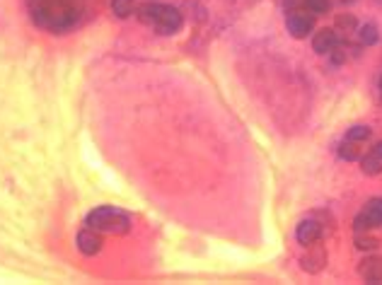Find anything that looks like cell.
Masks as SVG:
<instances>
[{
    "label": "cell",
    "instance_id": "1",
    "mask_svg": "<svg viewBox=\"0 0 382 285\" xmlns=\"http://www.w3.org/2000/svg\"><path fill=\"white\" fill-rule=\"evenodd\" d=\"M135 15H138V20L143 24L155 27L160 34H165V36L177 34V31L182 29V24H184L179 10L172 8V5H165V3H150V0L148 3H140L138 10H135Z\"/></svg>",
    "mask_w": 382,
    "mask_h": 285
},
{
    "label": "cell",
    "instance_id": "2",
    "mask_svg": "<svg viewBox=\"0 0 382 285\" xmlns=\"http://www.w3.org/2000/svg\"><path fill=\"white\" fill-rule=\"evenodd\" d=\"M85 225L97 232H109V235H126L131 230V218L124 210L114 208V205H99L90 210L85 218Z\"/></svg>",
    "mask_w": 382,
    "mask_h": 285
},
{
    "label": "cell",
    "instance_id": "3",
    "mask_svg": "<svg viewBox=\"0 0 382 285\" xmlns=\"http://www.w3.org/2000/svg\"><path fill=\"white\" fill-rule=\"evenodd\" d=\"M375 228H382V196L370 198L353 220L355 232H370Z\"/></svg>",
    "mask_w": 382,
    "mask_h": 285
},
{
    "label": "cell",
    "instance_id": "4",
    "mask_svg": "<svg viewBox=\"0 0 382 285\" xmlns=\"http://www.w3.org/2000/svg\"><path fill=\"white\" fill-rule=\"evenodd\" d=\"M286 24H288V31H291L295 39H305V36L315 29V17L307 15L302 8H297V10H291V13H288Z\"/></svg>",
    "mask_w": 382,
    "mask_h": 285
},
{
    "label": "cell",
    "instance_id": "5",
    "mask_svg": "<svg viewBox=\"0 0 382 285\" xmlns=\"http://www.w3.org/2000/svg\"><path fill=\"white\" fill-rule=\"evenodd\" d=\"M75 244H78V249H80V254H85V256H95L102 251V247H104V240H102V235H99L97 230H82V232H78V237H75Z\"/></svg>",
    "mask_w": 382,
    "mask_h": 285
},
{
    "label": "cell",
    "instance_id": "6",
    "mask_svg": "<svg viewBox=\"0 0 382 285\" xmlns=\"http://www.w3.org/2000/svg\"><path fill=\"white\" fill-rule=\"evenodd\" d=\"M339 44H341V41H339V34L334 29H327V27L319 29L315 34V39H312V49H315V54H319V56L332 54Z\"/></svg>",
    "mask_w": 382,
    "mask_h": 285
},
{
    "label": "cell",
    "instance_id": "7",
    "mask_svg": "<svg viewBox=\"0 0 382 285\" xmlns=\"http://www.w3.org/2000/svg\"><path fill=\"white\" fill-rule=\"evenodd\" d=\"M319 237H322V228L315 220H302L295 230V240L300 242L302 247H310V244H317Z\"/></svg>",
    "mask_w": 382,
    "mask_h": 285
},
{
    "label": "cell",
    "instance_id": "8",
    "mask_svg": "<svg viewBox=\"0 0 382 285\" xmlns=\"http://www.w3.org/2000/svg\"><path fill=\"white\" fill-rule=\"evenodd\" d=\"M300 263L307 273H319L324 266H327V251H324L322 247L310 244V249H307V254L302 256Z\"/></svg>",
    "mask_w": 382,
    "mask_h": 285
},
{
    "label": "cell",
    "instance_id": "9",
    "mask_svg": "<svg viewBox=\"0 0 382 285\" xmlns=\"http://www.w3.org/2000/svg\"><path fill=\"white\" fill-rule=\"evenodd\" d=\"M358 273L365 283H380L382 281V256H368L360 261Z\"/></svg>",
    "mask_w": 382,
    "mask_h": 285
},
{
    "label": "cell",
    "instance_id": "10",
    "mask_svg": "<svg viewBox=\"0 0 382 285\" xmlns=\"http://www.w3.org/2000/svg\"><path fill=\"white\" fill-rule=\"evenodd\" d=\"M360 142H353V140H344L341 145H339V157L346 162H353V160H360L363 157V152H360Z\"/></svg>",
    "mask_w": 382,
    "mask_h": 285
},
{
    "label": "cell",
    "instance_id": "11",
    "mask_svg": "<svg viewBox=\"0 0 382 285\" xmlns=\"http://www.w3.org/2000/svg\"><path fill=\"white\" fill-rule=\"evenodd\" d=\"M360 170H363V174H368V177H378V174H382V160L375 157L373 152L363 155L360 157Z\"/></svg>",
    "mask_w": 382,
    "mask_h": 285
},
{
    "label": "cell",
    "instance_id": "12",
    "mask_svg": "<svg viewBox=\"0 0 382 285\" xmlns=\"http://www.w3.org/2000/svg\"><path fill=\"white\" fill-rule=\"evenodd\" d=\"M112 10L117 17L126 20L135 13V10H138V3H135V0H112Z\"/></svg>",
    "mask_w": 382,
    "mask_h": 285
},
{
    "label": "cell",
    "instance_id": "13",
    "mask_svg": "<svg viewBox=\"0 0 382 285\" xmlns=\"http://www.w3.org/2000/svg\"><path fill=\"white\" fill-rule=\"evenodd\" d=\"M355 247H358L360 251H373L380 247V240L378 237L363 235V232H355Z\"/></svg>",
    "mask_w": 382,
    "mask_h": 285
},
{
    "label": "cell",
    "instance_id": "14",
    "mask_svg": "<svg viewBox=\"0 0 382 285\" xmlns=\"http://www.w3.org/2000/svg\"><path fill=\"white\" fill-rule=\"evenodd\" d=\"M358 36H360V41H363L365 46L378 44V39H380L378 27H375V24H363V27H358Z\"/></svg>",
    "mask_w": 382,
    "mask_h": 285
},
{
    "label": "cell",
    "instance_id": "15",
    "mask_svg": "<svg viewBox=\"0 0 382 285\" xmlns=\"http://www.w3.org/2000/svg\"><path fill=\"white\" fill-rule=\"evenodd\" d=\"M370 133H373V131H370L368 126H353V129H348L346 140H353V142H365V140L370 138Z\"/></svg>",
    "mask_w": 382,
    "mask_h": 285
},
{
    "label": "cell",
    "instance_id": "16",
    "mask_svg": "<svg viewBox=\"0 0 382 285\" xmlns=\"http://www.w3.org/2000/svg\"><path fill=\"white\" fill-rule=\"evenodd\" d=\"M305 8L315 15H324L332 10V0H305Z\"/></svg>",
    "mask_w": 382,
    "mask_h": 285
},
{
    "label": "cell",
    "instance_id": "17",
    "mask_svg": "<svg viewBox=\"0 0 382 285\" xmlns=\"http://www.w3.org/2000/svg\"><path fill=\"white\" fill-rule=\"evenodd\" d=\"M337 27H341V29H355L358 24H355L353 15H339V17H337Z\"/></svg>",
    "mask_w": 382,
    "mask_h": 285
},
{
    "label": "cell",
    "instance_id": "18",
    "mask_svg": "<svg viewBox=\"0 0 382 285\" xmlns=\"http://www.w3.org/2000/svg\"><path fill=\"white\" fill-rule=\"evenodd\" d=\"M329 56H332V61L337 63V66H339V63H344V61H346V54H344V51L339 49V46H337V49H334V51H332V54H329Z\"/></svg>",
    "mask_w": 382,
    "mask_h": 285
},
{
    "label": "cell",
    "instance_id": "19",
    "mask_svg": "<svg viewBox=\"0 0 382 285\" xmlns=\"http://www.w3.org/2000/svg\"><path fill=\"white\" fill-rule=\"evenodd\" d=\"M300 5H305V0H286V8H288V13L291 10H297Z\"/></svg>",
    "mask_w": 382,
    "mask_h": 285
},
{
    "label": "cell",
    "instance_id": "20",
    "mask_svg": "<svg viewBox=\"0 0 382 285\" xmlns=\"http://www.w3.org/2000/svg\"><path fill=\"white\" fill-rule=\"evenodd\" d=\"M373 155H375V157H380V160H382V140H378V142L373 145Z\"/></svg>",
    "mask_w": 382,
    "mask_h": 285
},
{
    "label": "cell",
    "instance_id": "21",
    "mask_svg": "<svg viewBox=\"0 0 382 285\" xmlns=\"http://www.w3.org/2000/svg\"><path fill=\"white\" fill-rule=\"evenodd\" d=\"M344 3H346V5H351V3H353V0H344Z\"/></svg>",
    "mask_w": 382,
    "mask_h": 285
},
{
    "label": "cell",
    "instance_id": "22",
    "mask_svg": "<svg viewBox=\"0 0 382 285\" xmlns=\"http://www.w3.org/2000/svg\"><path fill=\"white\" fill-rule=\"evenodd\" d=\"M380 89H382V78H380Z\"/></svg>",
    "mask_w": 382,
    "mask_h": 285
}]
</instances>
